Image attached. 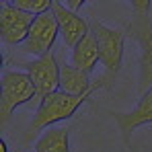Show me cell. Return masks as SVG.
<instances>
[{
  "label": "cell",
  "instance_id": "obj_1",
  "mask_svg": "<svg viewBox=\"0 0 152 152\" xmlns=\"http://www.w3.org/2000/svg\"><path fill=\"white\" fill-rule=\"evenodd\" d=\"M152 2L150 0H134L132 2V21L127 23L126 33L140 45V74L138 91L140 95L152 88Z\"/></svg>",
  "mask_w": 152,
  "mask_h": 152
},
{
  "label": "cell",
  "instance_id": "obj_2",
  "mask_svg": "<svg viewBox=\"0 0 152 152\" xmlns=\"http://www.w3.org/2000/svg\"><path fill=\"white\" fill-rule=\"evenodd\" d=\"M91 31L97 37L99 51H101V64L103 74L93 82V88H111L115 84V78L121 72L124 66V43H126L127 33L124 29H113V27L103 25L99 19H91Z\"/></svg>",
  "mask_w": 152,
  "mask_h": 152
},
{
  "label": "cell",
  "instance_id": "obj_3",
  "mask_svg": "<svg viewBox=\"0 0 152 152\" xmlns=\"http://www.w3.org/2000/svg\"><path fill=\"white\" fill-rule=\"evenodd\" d=\"M91 97H93V93L84 95V97H74V95H66L62 91L50 95L39 105V109L33 113V119L29 121L25 129V144H29L39 132H45V129L53 127V124L72 117L84 103L91 101Z\"/></svg>",
  "mask_w": 152,
  "mask_h": 152
},
{
  "label": "cell",
  "instance_id": "obj_4",
  "mask_svg": "<svg viewBox=\"0 0 152 152\" xmlns=\"http://www.w3.org/2000/svg\"><path fill=\"white\" fill-rule=\"evenodd\" d=\"M35 99V84L27 72L19 70H4L2 72V82H0V127L8 126L12 113L21 105H31Z\"/></svg>",
  "mask_w": 152,
  "mask_h": 152
},
{
  "label": "cell",
  "instance_id": "obj_5",
  "mask_svg": "<svg viewBox=\"0 0 152 152\" xmlns=\"http://www.w3.org/2000/svg\"><path fill=\"white\" fill-rule=\"evenodd\" d=\"M21 68H25L27 76L35 84V99L31 101L29 109L37 111L50 95L60 91V64L51 51L43 58H35L33 62H21Z\"/></svg>",
  "mask_w": 152,
  "mask_h": 152
},
{
  "label": "cell",
  "instance_id": "obj_6",
  "mask_svg": "<svg viewBox=\"0 0 152 152\" xmlns=\"http://www.w3.org/2000/svg\"><path fill=\"white\" fill-rule=\"evenodd\" d=\"M58 35H60V27H58L53 12L48 10L43 15H37L31 25L27 41L21 45V51L35 56V58H43V56L51 53V48H53Z\"/></svg>",
  "mask_w": 152,
  "mask_h": 152
},
{
  "label": "cell",
  "instance_id": "obj_7",
  "mask_svg": "<svg viewBox=\"0 0 152 152\" xmlns=\"http://www.w3.org/2000/svg\"><path fill=\"white\" fill-rule=\"evenodd\" d=\"M33 21H35L33 15L15 8L10 4V0L4 2L0 6V39L6 45H12V48L23 45L29 37Z\"/></svg>",
  "mask_w": 152,
  "mask_h": 152
},
{
  "label": "cell",
  "instance_id": "obj_8",
  "mask_svg": "<svg viewBox=\"0 0 152 152\" xmlns=\"http://www.w3.org/2000/svg\"><path fill=\"white\" fill-rule=\"evenodd\" d=\"M111 117L115 119V124L119 127L121 140L127 148H132V134L142 126H150L152 124V88L148 93H144L140 97V101L136 103V107L126 113H111Z\"/></svg>",
  "mask_w": 152,
  "mask_h": 152
},
{
  "label": "cell",
  "instance_id": "obj_9",
  "mask_svg": "<svg viewBox=\"0 0 152 152\" xmlns=\"http://www.w3.org/2000/svg\"><path fill=\"white\" fill-rule=\"evenodd\" d=\"M51 12L58 21L60 27V35L64 39V45H68L70 50H74L76 43L82 41L88 33H91V23L86 19H82L78 12H72L66 4L62 2H53Z\"/></svg>",
  "mask_w": 152,
  "mask_h": 152
},
{
  "label": "cell",
  "instance_id": "obj_10",
  "mask_svg": "<svg viewBox=\"0 0 152 152\" xmlns=\"http://www.w3.org/2000/svg\"><path fill=\"white\" fill-rule=\"evenodd\" d=\"M101 62V51H99V43H97V37L93 35V31L82 39V41H78L76 43V48L70 51V64L78 68V70H82V72H86V74L91 76L95 72V68H97V64Z\"/></svg>",
  "mask_w": 152,
  "mask_h": 152
},
{
  "label": "cell",
  "instance_id": "obj_11",
  "mask_svg": "<svg viewBox=\"0 0 152 152\" xmlns=\"http://www.w3.org/2000/svg\"><path fill=\"white\" fill-rule=\"evenodd\" d=\"M60 91L66 95H74V97H84V95L95 93L91 76L74 68L70 62L60 64Z\"/></svg>",
  "mask_w": 152,
  "mask_h": 152
},
{
  "label": "cell",
  "instance_id": "obj_12",
  "mask_svg": "<svg viewBox=\"0 0 152 152\" xmlns=\"http://www.w3.org/2000/svg\"><path fill=\"white\" fill-rule=\"evenodd\" d=\"M35 152H72L70 150V129L56 126L45 129L35 142Z\"/></svg>",
  "mask_w": 152,
  "mask_h": 152
},
{
  "label": "cell",
  "instance_id": "obj_13",
  "mask_svg": "<svg viewBox=\"0 0 152 152\" xmlns=\"http://www.w3.org/2000/svg\"><path fill=\"white\" fill-rule=\"evenodd\" d=\"M10 4H12L15 8L23 10V12L33 15V17L48 12V10H51V6H53L51 0H10Z\"/></svg>",
  "mask_w": 152,
  "mask_h": 152
},
{
  "label": "cell",
  "instance_id": "obj_14",
  "mask_svg": "<svg viewBox=\"0 0 152 152\" xmlns=\"http://www.w3.org/2000/svg\"><path fill=\"white\" fill-rule=\"evenodd\" d=\"M82 0H70V2H66V6L72 10V12H78V8H82Z\"/></svg>",
  "mask_w": 152,
  "mask_h": 152
},
{
  "label": "cell",
  "instance_id": "obj_15",
  "mask_svg": "<svg viewBox=\"0 0 152 152\" xmlns=\"http://www.w3.org/2000/svg\"><path fill=\"white\" fill-rule=\"evenodd\" d=\"M0 152H8V148H6V142H4V140H0Z\"/></svg>",
  "mask_w": 152,
  "mask_h": 152
}]
</instances>
